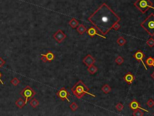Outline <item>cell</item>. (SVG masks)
Segmentation results:
<instances>
[{
  "label": "cell",
  "mask_w": 154,
  "mask_h": 116,
  "mask_svg": "<svg viewBox=\"0 0 154 116\" xmlns=\"http://www.w3.org/2000/svg\"><path fill=\"white\" fill-rule=\"evenodd\" d=\"M56 94L61 101H65V100H66V101H67V102H70V101L68 99V97L69 96L70 94L69 93L68 91H67V90H66L65 87L61 88L57 93Z\"/></svg>",
  "instance_id": "8992f818"
},
{
  "label": "cell",
  "mask_w": 154,
  "mask_h": 116,
  "mask_svg": "<svg viewBox=\"0 0 154 116\" xmlns=\"http://www.w3.org/2000/svg\"><path fill=\"white\" fill-rule=\"evenodd\" d=\"M69 24L72 29H75L78 26L79 23L77 19H75V18H72V19H71V20H70Z\"/></svg>",
  "instance_id": "2e32d148"
},
{
  "label": "cell",
  "mask_w": 154,
  "mask_h": 116,
  "mask_svg": "<svg viewBox=\"0 0 154 116\" xmlns=\"http://www.w3.org/2000/svg\"><path fill=\"white\" fill-rule=\"evenodd\" d=\"M143 110H142V109H135L134 111V113H133V116H142L144 115V113H143Z\"/></svg>",
  "instance_id": "ffe728a7"
},
{
  "label": "cell",
  "mask_w": 154,
  "mask_h": 116,
  "mask_svg": "<svg viewBox=\"0 0 154 116\" xmlns=\"http://www.w3.org/2000/svg\"><path fill=\"white\" fill-rule=\"evenodd\" d=\"M102 91H103V92L105 94H107L108 93H110V91H111V87H110V86H109L108 85H105L104 86H103L102 88Z\"/></svg>",
  "instance_id": "44dd1931"
},
{
  "label": "cell",
  "mask_w": 154,
  "mask_h": 116,
  "mask_svg": "<svg viewBox=\"0 0 154 116\" xmlns=\"http://www.w3.org/2000/svg\"><path fill=\"white\" fill-rule=\"evenodd\" d=\"M41 60H42V61H43V62H44V63H46V62H47V58H46L45 56H42V58H41Z\"/></svg>",
  "instance_id": "4dcf8cb0"
},
{
  "label": "cell",
  "mask_w": 154,
  "mask_h": 116,
  "mask_svg": "<svg viewBox=\"0 0 154 116\" xmlns=\"http://www.w3.org/2000/svg\"><path fill=\"white\" fill-rule=\"evenodd\" d=\"M134 5L140 12L142 13H145L152 7L153 3L150 0H137Z\"/></svg>",
  "instance_id": "277c9868"
},
{
  "label": "cell",
  "mask_w": 154,
  "mask_h": 116,
  "mask_svg": "<svg viewBox=\"0 0 154 116\" xmlns=\"http://www.w3.org/2000/svg\"><path fill=\"white\" fill-rule=\"evenodd\" d=\"M116 63H117L118 65H121L122 63H123V61H124V60H123V59L122 57L121 56H118L117 58L116 59Z\"/></svg>",
  "instance_id": "d4e9b609"
},
{
  "label": "cell",
  "mask_w": 154,
  "mask_h": 116,
  "mask_svg": "<svg viewBox=\"0 0 154 116\" xmlns=\"http://www.w3.org/2000/svg\"><path fill=\"white\" fill-rule=\"evenodd\" d=\"M11 83H12V85H13L14 86H17L18 84H19L20 83V81L16 77H14L12 80H11Z\"/></svg>",
  "instance_id": "603a6c76"
},
{
  "label": "cell",
  "mask_w": 154,
  "mask_h": 116,
  "mask_svg": "<svg viewBox=\"0 0 154 116\" xmlns=\"http://www.w3.org/2000/svg\"><path fill=\"white\" fill-rule=\"evenodd\" d=\"M77 30L80 33V35H82L87 31V29L83 24H80V25H78V26L77 28Z\"/></svg>",
  "instance_id": "5bb4252c"
},
{
  "label": "cell",
  "mask_w": 154,
  "mask_h": 116,
  "mask_svg": "<svg viewBox=\"0 0 154 116\" xmlns=\"http://www.w3.org/2000/svg\"><path fill=\"white\" fill-rule=\"evenodd\" d=\"M15 105L16 107H18L19 108H22L25 105V101L22 99V98H19L18 101H16Z\"/></svg>",
  "instance_id": "9a60e30c"
},
{
  "label": "cell",
  "mask_w": 154,
  "mask_h": 116,
  "mask_svg": "<svg viewBox=\"0 0 154 116\" xmlns=\"http://www.w3.org/2000/svg\"><path fill=\"white\" fill-rule=\"evenodd\" d=\"M144 30L148 33L151 36H154V13L149 15L140 24Z\"/></svg>",
  "instance_id": "3957f363"
},
{
  "label": "cell",
  "mask_w": 154,
  "mask_h": 116,
  "mask_svg": "<svg viewBox=\"0 0 154 116\" xmlns=\"http://www.w3.org/2000/svg\"><path fill=\"white\" fill-rule=\"evenodd\" d=\"M30 104L33 108H36V107H37V106H39V101H37L36 98H34L31 100V101H30Z\"/></svg>",
  "instance_id": "ac0fdd59"
},
{
  "label": "cell",
  "mask_w": 154,
  "mask_h": 116,
  "mask_svg": "<svg viewBox=\"0 0 154 116\" xmlns=\"http://www.w3.org/2000/svg\"><path fill=\"white\" fill-rule=\"evenodd\" d=\"M88 20L102 35H105L121 21V18L106 3H103Z\"/></svg>",
  "instance_id": "6da1fadb"
},
{
  "label": "cell",
  "mask_w": 154,
  "mask_h": 116,
  "mask_svg": "<svg viewBox=\"0 0 154 116\" xmlns=\"http://www.w3.org/2000/svg\"><path fill=\"white\" fill-rule=\"evenodd\" d=\"M120 27H121V25H120V24H119L118 23H116V24H115L114 25L113 28V29L114 30H116V31H117V30H118L119 29H120Z\"/></svg>",
  "instance_id": "f1b7e54d"
},
{
  "label": "cell",
  "mask_w": 154,
  "mask_h": 116,
  "mask_svg": "<svg viewBox=\"0 0 154 116\" xmlns=\"http://www.w3.org/2000/svg\"><path fill=\"white\" fill-rule=\"evenodd\" d=\"M41 56H43L47 58V61L48 62H51L54 59V54L52 53L51 52H48L47 54H41Z\"/></svg>",
  "instance_id": "4fadbf2b"
},
{
  "label": "cell",
  "mask_w": 154,
  "mask_h": 116,
  "mask_svg": "<svg viewBox=\"0 0 154 116\" xmlns=\"http://www.w3.org/2000/svg\"><path fill=\"white\" fill-rule=\"evenodd\" d=\"M6 63V61L3 59L2 58L0 57V68L2 67V66Z\"/></svg>",
  "instance_id": "f546056e"
},
{
  "label": "cell",
  "mask_w": 154,
  "mask_h": 116,
  "mask_svg": "<svg viewBox=\"0 0 154 116\" xmlns=\"http://www.w3.org/2000/svg\"><path fill=\"white\" fill-rule=\"evenodd\" d=\"M78 107V105L75 102H72V103L70 105V108H71V109H72V111H74L77 110Z\"/></svg>",
  "instance_id": "cb8c5ba5"
},
{
  "label": "cell",
  "mask_w": 154,
  "mask_h": 116,
  "mask_svg": "<svg viewBox=\"0 0 154 116\" xmlns=\"http://www.w3.org/2000/svg\"><path fill=\"white\" fill-rule=\"evenodd\" d=\"M133 57H134V58H135V59L137 60V61H141V62H142V64L143 65V66L145 67V69L147 70V67H146V65H145V63H144L143 61V59L145 58V54H144V53H143L142 52H141V51H138L137 52H136V53H135V54H134V55H133Z\"/></svg>",
  "instance_id": "9c48e42d"
},
{
  "label": "cell",
  "mask_w": 154,
  "mask_h": 116,
  "mask_svg": "<svg viewBox=\"0 0 154 116\" xmlns=\"http://www.w3.org/2000/svg\"><path fill=\"white\" fill-rule=\"evenodd\" d=\"M20 94L25 98V104L27 103L30 100L33 99V97L36 94V91H34L30 86H27L24 89H23L22 91L20 92Z\"/></svg>",
  "instance_id": "5b68a950"
},
{
  "label": "cell",
  "mask_w": 154,
  "mask_h": 116,
  "mask_svg": "<svg viewBox=\"0 0 154 116\" xmlns=\"http://www.w3.org/2000/svg\"><path fill=\"white\" fill-rule=\"evenodd\" d=\"M53 38L55 39V41H56L57 42H58L59 43H61V42L66 38V35L63 32L62 30L59 29V30H58V31H57V32H55V33L54 34Z\"/></svg>",
  "instance_id": "52a82bcc"
},
{
  "label": "cell",
  "mask_w": 154,
  "mask_h": 116,
  "mask_svg": "<svg viewBox=\"0 0 154 116\" xmlns=\"http://www.w3.org/2000/svg\"><path fill=\"white\" fill-rule=\"evenodd\" d=\"M124 80L128 83V84H131L133 82L134 80V76L131 74V73H128V74H126L124 77Z\"/></svg>",
  "instance_id": "7c38bea8"
},
{
  "label": "cell",
  "mask_w": 154,
  "mask_h": 116,
  "mask_svg": "<svg viewBox=\"0 0 154 116\" xmlns=\"http://www.w3.org/2000/svg\"><path fill=\"white\" fill-rule=\"evenodd\" d=\"M95 61V59H94L90 54H88V55L86 56L84 58L82 62H83L84 63H85L86 65H87V67H88L89 66L94 65Z\"/></svg>",
  "instance_id": "ba28073f"
},
{
  "label": "cell",
  "mask_w": 154,
  "mask_h": 116,
  "mask_svg": "<svg viewBox=\"0 0 154 116\" xmlns=\"http://www.w3.org/2000/svg\"><path fill=\"white\" fill-rule=\"evenodd\" d=\"M147 105L149 108H152L154 106V101L152 99H149L147 102Z\"/></svg>",
  "instance_id": "83f0119b"
},
{
  "label": "cell",
  "mask_w": 154,
  "mask_h": 116,
  "mask_svg": "<svg viewBox=\"0 0 154 116\" xmlns=\"http://www.w3.org/2000/svg\"><path fill=\"white\" fill-rule=\"evenodd\" d=\"M146 63L149 67H154V59L152 57H149L146 59Z\"/></svg>",
  "instance_id": "d6986e66"
},
{
  "label": "cell",
  "mask_w": 154,
  "mask_h": 116,
  "mask_svg": "<svg viewBox=\"0 0 154 116\" xmlns=\"http://www.w3.org/2000/svg\"><path fill=\"white\" fill-rule=\"evenodd\" d=\"M116 108L117 111H121L123 109V105L121 103H119L118 104H117V105L116 106Z\"/></svg>",
  "instance_id": "4316f807"
},
{
  "label": "cell",
  "mask_w": 154,
  "mask_h": 116,
  "mask_svg": "<svg viewBox=\"0 0 154 116\" xmlns=\"http://www.w3.org/2000/svg\"><path fill=\"white\" fill-rule=\"evenodd\" d=\"M146 44H147V45H148L149 47H152L154 46V39L152 38H150L149 39H148V41L146 42Z\"/></svg>",
  "instance_id": "484cf974"
},
{
  "label": "cell",
  "mask_w": 154,
  "mask_h": 116,
  "mask_svg": "<svg viewBox=\"0 0 154 116\" xmlns=\"http://www.w3.org/2000/svg\"><path fill=\"white\" fill-rule=\"evenodd\" d=\"M88 91H89V88L81 80L78 82L72 88V93L78 99L82 98L86 94L90 95L93 97H96L95 95L91 94L90 93L88 92Z\"/></svg>",
  "instance_id": "7a4b0ae2"
},
{
  "label": "cell",
  "mask_w": 154,
  "mask_h": 116,
  "mask_svg": "<svg viewBox=\"0 0 154 116\" xmlns=\"http://www.w3.org/2000/svg\"><path fill=\"white\" fill-rule=\"evenodd\" d=\"M87 71H88L91 74H93L95 73H96L97 71H98V68H97V67H95L94 65H92L88 67Z\"/></svg>",
  "instance_id": "e0dca14e"
},
{
  "label": "cell",
  "mask_w": 154,
  "mask_h": 116,
  "mask_svg": "<svg viewBox=\"0 0 154 116\" xmlns=\"http://www.w3.org/2000/svg\"><path fill=\"white\" fill-rule=\"evenodd\" d=\"M117 43L120 46H123V45L125 44L126 40L124 38L121 36V37H119L118 39H117Z\"/></svg>",
  "instance_id": "7402d4cb"
},
{
  "label": "cell",
  "mask_w": 154,
  "mask_h": 116,
  "mask_svg": "<svg viewBox=\"0 0 154 116\" xmlns=\"http://www.w3.org/2000/svg\"><path fill=\"white\" fill-rule=\"evenodd\" d=\"M151 77H152V79H154V71L153 72V73H152V74H151Z\"/></svg>",
  "instance_id": "d6a6232c"
},
{
  "label": "cell",
  "mask_w": 154,
  "mask_h": 116,
  "mask_svg": "<svg viewBox=\"0 0 154 116\" xmlns=\"http://www.w3.org/2000/svg\"></svg>",
  "instance_id": "e575fe53"
},
{
  "label": "cell",
  "mask_w": 154,
  "mask_h": 116,
  "mask_svg": "<svg viewBox=\"0 0 154 116\" xmlns=\"http://www.w3.org/2000/svg\"><path fill=\"white\" fill-rule=\"evenodd\" d=\"M129 107L131 108V109H133V110H135V109H141L146 112H149V111L143 109L142 107H140L139 102H138L137 101H135V100H134V101H133L131 102L130 104H129Z\"/></svg>",
  "instance_id": "30bf717a"
},
{
  "label": "cell",
  "mask_w": 154,
  "mask_h": 116,
  "mask_svg": "<svg viewBox=\"0 0 154 116\" xmlns=\"http://www.w3.org/2000/svg\"><path fill=\"white\" fill-rule=\"evenodd\" d=\"M151 8H154V7H151Z\"/></svg>",
  "instance_id": "836d02e7"
},
{
  "label": "cell",
  "mask_w": 154,
  "mask_h": 116,
  "mask_svg": "<svg viewBox=\"0 0 154 116\" xmlns=\"http://www.w3.org/2000/svg\"><path fill=\"white\" fill-rule=\"evenodd\" d=\"M87 33H88V35L90 36H94L95 35H98V36H100L102 38H104V39H106V38L104 36V35H99V34L97 33L96 31V29L94 27H90L89 29L87 30Z\"/></svg>",
  "instance_id": "8fae6325"
},
{
  "label": "cell",
  "mask_w": 154,
  "mask_h": 116,
  "mask_svg": "<svg viewBox=\"0 0 154 116\" xmlns=\"http://www.w3.org/2000/svg\"><path fill=\"white\" fill-rule=\"evenodd\" d=\"M1 76H2V74H1V72H0V82L1 83V84H2V85H4V83H3V82H2V80H1Z\"/></svg>",
  "instance_id": "1f68e13d"
}]
</instances>
